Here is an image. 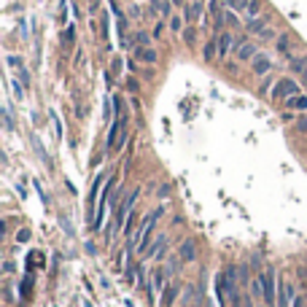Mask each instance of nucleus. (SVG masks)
<instances>
[{
    "label": "nucleus",
    "instance_id": "f257e3e1",
    "mask_svg": "<svg viewBox=\"0 0 307 307\" xmlns=\"http://www.w3.org/2000/svg\"><path fill=\"white\" fill-rule=\"evenodd\" d=\"M159 221V210L154 216H148V218H143V224L138 226V232H135L132 237V251H145V240H148L151 229H154V224Z\"/></svg>",
    "mask_w": 307,
    "mask_h": 307
},
{
    "label": "nucleus",
    "instance_id": "f03ea898",
    "mask_svg": "<svg viewBox=\"0 0 307 307\" xmlns=\"http://www.w3.org/2000/svg\"><path fill=\"white\" fill-rule=\"evenodd\" d=\"M124 132H127V119H124V113H116V119L110 124V132H108V148L119 151V145L124 143Z\"/></svg>",
    "mask_w": 307,
    "mask_h": 307
},
{
    "label": "nucleus",
    "instance_id": "7ed1b4c3",
    "mask_svg": "<svg viewBox=\"0 0 307 307\" xmlns=\"http://www.w3.org/2000/svg\"><path fill=\"white\" fill-rule=\"evenodd\" d=\"M296 94V81L294 78H280V81H275L272 87V100L275 103H286L289 97H294Z\"/></svg>",
    "mask_w": 307,
    "mask_h": 307
},
{
    "label": "nucleus",
    "instance_id": "20e7f679",
    "mask_svg": "<svg viewBox=\"0 0 307 307\" xmlns=\"http://www.w3.org/2000/svg\"><path fill=\"white\" fill-rule=\"evenodd\" d=\"M259 283H261V299L272 307L275 305V275L272 272H264L259 278Z\"/></svg>",
    "mask_w": 307,
    "mask_h": 307
},
{
    "label": "nucleus",
    "instance_id": "39448f33",
    "mask_svg": "<svg viewBox=\"0 0 307 307\" xmlns=\"http://www.w3.org/2000/svg\"><path fill=\"white\" fill-rule=\"evenodd\" d=\"M135 199H138V191H132V194H129V197L124 199L122 205H119V213H116V229H119V226H124V218H127V213H132Z\"/></svg>",
    "mask_w": 307,
    "mask_h": 307
},
{
    "label": "nucleus",
    "instance_id": "423d86ee",
    "mask_svg": "<svg viewBox=\"0 0 307 307\" xmlns=\"http://www.w3.org/2000/svg\"><path fill=\"white\" fill-rule=\"evenodd\" d=\"M270 68H272V62H270V57H267V54H256V57L251 59V70H253L256 75L270 73Z\"/></svg>",
    "mask_w": 307,
    "mask_h": 307
},
{
    "label": "nucleus",
    "instance_id": "0eeeda50",
    "mask_svg": "<svg viewBox=\"0 0 307 307\" xmlns=\"http://www.w3.org/2000/svg\"><path fill=\"white\" fill-rule=\"evenodd\" d=\"M259 8H261V0H245V6H243L245 24H251L256 17H259Z\"/></svg>",
    "mask_w": 307,
    "mask_h": 307
},
{
    "label": "nucleus",
    "instance_id": "6e6552de",
    "mask_svg": "<svg viewBox=\"0 0 307 307\" xmlns=\"http://www.w3.org/2000/svg\"><path fill=\"white\" fill-rule=\"evenodd\" d=\"M135 59H140V62H145V65H154L157 62V52L148 49V46H138L135 49Z\"/></svg>",
    "mask_w": 307,
    "mask_h": 307
},
{
    "label": "nucleus",
    "instance_id": "1a4fd4ad",
    "mask_svg": "<svg viewBox=\"0 0 307 307\" xmlns=\"http://www.w3.org/2000/svg\"><path fill=\"white\" fill-rule=\"evenodd\" d=\"M283 105L289 110H305V113H307V97H305V94H294V97H289Z\"/></svg>",
    "mask_w": 307,
    "mask_h": 307
},
{
    "label": "nucleus",
    "instance_id": "9d476101",
    "mask_svg": "<svg viewBox=\"0 0 307 307\" xmlns=\"http://www.w3.org/2000/svg\"><path fill=\"white\" fill-rule=\"evenodd\" d=\"M256 54H259V52H256L253 43H243V46H237V59H240V62H251Z\"/></svg>",
    "mask_w": 307,
    "mask_h": 307
},
{
    "label": "nucleus",
    "instance_id": "9b49d317",
    "mask_svg": "<svg viewBox=\"0 0 307 307\" xmlns=\"http://www.w3.org/2000/svg\"><path fill=\"white\" fill-rule=\"evenodd\" d=\"M232 41H235V38H232L229 33H221V35H218V54H221V57H224V54L232 49Z\"/></svg>",
    "mask_w": 307,
    "mask_h": 307
},
{
    "label": "nucleus",
    "instance_id": "f8f14e48",
    "mask_svg": "<svg viewBox=\"0 0 307 307\" xmlns=\"http://www.w3.org/2000/svg\"><path fill=\"white\" fill-rule=\"evenodd\" d=\"M181 259H183V261L194 259V243H191V240H186V243L181 245Z\"/></svg>",
    "mask_w": 307,
    "mask_h": 307
},
{
    "label": "nucleus",
    "instance_id": "ddd939ff",
    "mask_svg": "<svg viewBox=\"0 0 307 307\" xmlns=\"http://www.w3.org/2000/svg\"><path fill=\"white\" fill-rule=\"evenodd\" d=\"M197 17H199V3H194V6H186V22H194Z\"/></svg>",
    "mask_w": 307,
    "mask_h": 307
},
{
    "label": "nucleus",
    "instance_id": "4468645a",
    "mask_svg": "<svg viewBox=\"0 0 307 307\" xmlns=\"http://www.w3.org/2000/svg\"><path fill=\"white\" fill-rule=\"evenodd\" d=\"M278 49H280L283 54H291V41L286 38V35H283V38H278Z\"/></svg>",
    "mask_w": 307,
    "mask_h": 307
},
{
    "label": "nucleus",
    "instance_id": "2eb2a0df",
    "mask_svg": "<svg viewBox=\"0 0 307 307\" xmlns=\"http://www.w3.org/2000/svg\"><path fill=\"white\" fill-rule=\"evenodd\" d=\"M170 27H173V33H181V30H183V19L181 17H170Z\"/></svg>",
    "mask_w": 307,
    "mask_h": 307
},
{
    "label": "nucleus",
    "instance_id": "dca6fc26",
    "mask_svg": "<svg viewBox=\"0 0 307 307\" xmlns=\"http://www.w3.org/2000/svg\"><path fill=\"white\" fill-rule=\"evenodd\" d=\"M210 14H213V17H216V22L221 24V6H218V3H216V0H213V3H210Z\"/></svg>",
    "mask_w": 307,
    "mask_h": 307
},
{
    "label": "nucleus",
    "instance_id": "f3484780",
    "mask_svg": "<svg viewBox=\"0 0 307 307\" xmlns=\"http://www.w3.org/2000/svg\"><path fill=\"white\" fill-rule=\"evenodd\" d=\"M229 8H237V11H243V6H245V0H224Z\"/></svg>",
    "mask_w": 307,
    "mask_h": 307
},
{
    "label": "nucleus",
    "instance_id": "a211bd4d",
    "mask_svg": "<svg viewBox=\"0 0 307 307\" xmlns=\"http://www.w3.org/2000/svg\"><path fill=\"white\" fill-rule=\"evenodd\" d=\"M213 52H216V41H210L208 46H205V59H213Z\"/></svg>",
    "mask_w": 307,
    "mask_h": 307
},
{
    "label": "nucleus",
    "instance_id": "6ab92c4d",
    "mask_svg": "<svg viewBox=\"0 0 307 307\" xmlns=\"http://www.w3.org/2000/svg\"><path fill=\"white\" fill-rule=\"evenodd\" d=\"M138 46H148V35L145 33H138Z\"/></svg>",
    "mask_w": 307,
    "mask_h": 307
},
{
    "label": "nucleus",
    "instance_id": "aec40b11",
    "mask_svg": "<svg viewBox=\"0 0 307 307\" xmlns=\"http://www.w3.org/2000/svg\"><path fill=\"white\" fill-rule=\"evenodd\" d=\"M183 38H186V43H194V33H191V30H186Z\"/></svg>",
    "mask_w": 307,
    "mask_h": 307
},
{
    "label": "nucleus",
    "instance_id": "412c9836",
    "mask_svg": "<svg viewBox=\"0 0 307 307\" xmlns=\"http://www.w3.org/2000/svg\"><path fill=\"white\" fill-rule=\"evenodd\" d=\"M302 81H305V84H307V68H305V70H302Z\"/></svg>",
    "mask_w": 307,
    "mask_h": 307
},
{
    "label": "nucleus",
    "instance_id": "4be33fe9",
    "mask_svg": "<svg viewBox=\"0 0 307 307\" xmlns=\"http://www.w3.org/2000/svg\"><path fill=\"white\" fill-rule=\"evenodd\" d=\"M175 6H186V0H173Z\"/></svg>",
    "mask_w": 307,
    "mask_h": 307
},
{
    "label": "nucleus",
    "instance_id": "5701e85b",
    "mask_svg": "<svg viewBox=\"0 0 307 307\" xmlns=\"http://www.w3.org/2000/svg\"><path fill=\"white\" fill-rule=\"evenodd\" d=\"M299 124H302V127H307V116H302V122H299Z\"/></svg>",
    "mask_w": 307,
    "mask_h": 307
}]
</instances>
